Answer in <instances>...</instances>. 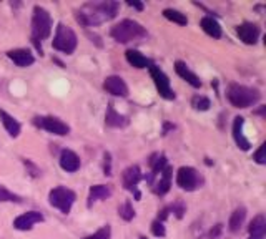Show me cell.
Returning <instances> with one entry per match:
<instances>
[{"label":"cell","instance_id":"1","mask_svg":"<svg viewBox=\"0 0 266 239\" xmlns=\"http://www.w3.org/2000/svg\"><path fill=\"white\" fill-rule=\"evenodd\" d=\"M120 5L117 2H93L85 4L77 10V20L84 27H93L112 20L118 14Z\"/></svg>","mask_w":266,"mask_h":239},{"label":"cell","instance_id":"2","mask_svg":"<svg viewBox=\"0 0 266 239\" xmlns=\"http://www.w3.org/2000/svg\"><path fill=\"white\" fill-rule=\"evenodd\" d=\"M226 97L230 100V103L236 108H250V106L256 105L261 98V93L255 88L240 85V83H231L226 90Z\"/></svg>","mask_w":266,"mask_h":239},{"label":"cell","instance_id":"3","mask_svg":"<svg viewBox=\"0 0 266 239\" xmlns=\"http://www.w3.org/2000/svg\"><path fill=\"white\" fill-rule=\"evenodd\" d=\"M50 34H52V17L45 9L37 5L34 9V17H32V42L35 43L40 52V42L48 39Z\"/></svg>","mask_w":266,"mask_h":239},{"label":"cell","instance_id":"4","mask_svg":"<svg viewBox=\"0 0 266 239\" xmlns=\"http://www.w3.org/2000/svg\"><path fill=\"white\" fill-rule=\"evenodd\" d=\"M110 35L117 42H120V43H128V42H133V40H138V39L147 37V30H145L138 22L126 18V20H122V22L117 23L115 27L112 28Z\"/></svg>","mask_w":266,"mask_h":239},{"label":"cell","instance_id":"5","mask_svg":"<svg viewBox=\"0 0 266 239\" xmlns=\"http://www.w3.org/2000/svg\"><path fill=\"white\" fill-rule=\"evenodd\" d=\"M77 45H78L77 34H75L70 27H67V25L59 23L55 37H54V42H52V47L55 50H59V52H62V53L70 55V53L75 52Z\"/></svg>","mask_w":266,"mask_h":239},{"label":"cell","instance_id":"6","mask_svg":"<svg viewBox=\"0 0 266 239\" xmlns=\"http://www.w3.org/2000/svg\"><path fill=\"white\" fill-rule=\"evenodd\" d=\"M77 199V194L72 190H68L65 186H57L54 188L48 194V201L54 207H57L59 211H62L63 215H68L72 210V206Z\"/></svg>","mask_w":266,"mask_h":239},{"label":"cell","instance_id":"7","mask_svg":"<svg viewBox=\"0 0 266 239\" xmlns=\"http://www.w3.org/2000/svg\"><path fill=\"white\" fill-rule=\"evenodd\" d=\"M147 178V181L151 185V190H153L156 194H160V196H163V194H167L170 186H172V168L167 166L165 169H162L160 173L156 174H147L145 176Z\"/></svg>","mask_w":266,"mask_h":239},{"label":"cell","instance_id":"8","mask_svg":"<svg viewBox=\"0 0 266 239\" xmlns=\"http://www.w3.org/2000/svg\"><path fill=\"white\" fill-rule=\"evenodd\" d=\"M200 174L192 166H181L176 173V185L185 191H195L200 186Z\"/></svg>","mask_w":266,"mask_h":239},{"label":"cell","instance_id":"9","mask_svg":"<svg viewBox=\"0 0 266 239\" xmlns=\"http://www.w3.org/2000/svg\"><path fill=\"white\" fill-rule=\"evenodd\" d=\"M34 123L39 128L48 131V133L59 135V136H65V135H68V131H70L67 123H63L62 120L54 118V116H37L34 120Z\"/></svg>","mask_w":266,"mask_h":239},{"label":"cell","instance_id":"10","mask_svg":"<svg viewBox=\"0 0 266 239\" xmlns=\"http://www.w3.org/2000/svg\"><path fill=\"white\" fill-rule=\"evenodd\" d=\"M150 75L155 81V86H156L158 93H160V97H163L165 100H173L175 93L172 90V86H170V80L167 75L155 65H150Z\"/></svg>","mask_w":266,"mask_h":239},{"label":"cell","instance_id":"11","mask_svg":"<svg viewBox=\"0 0 266 239\" xmlns=\"http://www.w3.org/2000/svg\"><path fill=\"white\" fill-rule=\"evenodd\" d=\"M142 178H143V174H142V171H140V166H137V165L128 166V168H126L125 171H123V174H122L123 186H125L128 191L135 193V198H137V199H140V196H142L140 191L137 190V186H138V183L142 181Z\"/></svg>","mask_w":266,"mask_h":239},{"label":"cell","instance_id":"12","mask_svg":"<svg viewBox=\"0 0 266 239\" xmlns=\"http://www.w3.org/2000/svg\"><path fill=\"white\" fill-rule=\"evenodd\" d=\"M236 34L240 37V40L246 45H255L258 42L259 35H261V30L256 23H251V22H245L242 25H238L236 27Z\"/></svg>","mask_w":266,"mask_h":239},{"label":"cell","instance_id":"13","mask_svg":"<svg viewBox=\"0 0 266 239\" xmlns=\"http://www.w3.org/2000/svg\"><path fill=\"white\" fill-rule=\"evenodd\" d=\"M103 88L113 97H128V86H126L125 80L122 77H117V75L107 77L103 81Z\"/></svg>","mask_w":266,"mask_h":239},{"label":"cell","instance_id":"14","mask_svg":"<svg viewBox=\"0 0 266 239\" xmlns=\"http://www.w3.org/2000/svg\"><path fill=\"white\" fill-rule=\"evenodd\" d=\"M42 221H43V216L40 215L39 211H29V213H25V215L15 218L14 228L18 229V231H27V229L34 228V224L42 223Z\"/></svg>","mask_w":266,"mask_h":239},{"label":"cell","instance_id":"15","mask_svg":"<svg viewBox=\"0 0 266 239\" xmlns=\"http://www.w3.org/2000/svg\"><path fill=\"white\" fill-rule=\"evenodd\" d=\"M7 55H9V58H10L12 62H14V64H15L17 67H22V68L30 67V65L35 62L34 55H32L30 50H27V48H15V50H10V52H9Z\"/></svg>","mask_w":266,"mask_h":239},{"label":"cell","instance_id":"16","mask_svg":"<svg viewBox=\"0 0 266 239\" xmlns=\"http://www.w3.org/2000/svg\"><path fill=\"white\" fill-rule=\"evenodd\" d=\"M60 166L63 171L75 173L80 168V158L77 153L70 152V150H63L60 155Z\"/></svg>","mask_w":266,"mask_h":239},{"label":"cell","instance_id":"17","mask_svg":"<svg viewBox=\"0 0 266 239\" xmlns=\"http://www.w3.org/2000/svg\"><path fill=\"white\" fill-rule=\"evenodd\" d=\"M105 123H107V127H110V128H123L128 125V118L120 115V113L115 110V106L110 103L109 108H107Z\"/></svg>","mask_w":266,"mask_h":239},{"label":"cell","instance_id":"18","mask_svg":"<svg viewBox=\"0 0 266 239\" xmlns=\"http://www.w3.org/2000/svg\"><path fill=\"white\" fill-rule=\"evenodd\" d=\"M243 125H245V118L236 116L235 123H233V138H235L238 148H242L243 152H248V150L251 148V144H250V141L246 140L245 135H243Z\"/></svg>","mask_w":266,"mask_h":239},{"label":"cell","instance_id":"19","mask_svg":"<svg viewBox=\"0 0 266 239\" xmlns=\"http://www.w3.org/2000/svg\"><path fill=\"white\" fill-rule=\"evenodd\" d=\"M112 196V190L110 186L105 185H95L90 188V193H88V207H92L97 201H102Z\"/></svg>","mask_w":266,"mask_h":239},{"label":"cell","instance_id":"20","mask_svg":"<svg viewBox=\"0 0 266 239\" xmlns=\"http://www.w3.org/2000/svg\"><path fill=\"white\" fill-rule=\"evenodd\" d=\"M175 70H176V73H178L183 80L188 81V83L192 85L193 88H200L201 86V80L196 77V75L192 70H190V68L187 67V64H183V62H176V64H175Z\"/></svg>","mask_w":266,"mask_h":239},{"label":"cell","instance_id":"21","mask_svg":"<svg viewBox=\"0 0 266 239\" xmlns=\"http://www.w3.org/2000/svg\"><path fill=\"white\" fill-rule=\"evenodd\" d=\"M200 25H201V28H203V32L206 35L213 37V39H221V34H223V32H221L220 23L215 20L213 17H203V18H201Z\"/></svg>","mask_w":266,"mask_h":239},{"label":"cell","instance_id":"22","mask_svg":"<svg viewBox=\"0 0 266 239\" xmlns=\"http://www.w3.org/2000/svg\"><path fill=\"white\" fill-rule=\"evenodd\" d=\"M0 120H2V123H4V127L5 130L9 131V135L10 136H18L20 135V123L17 122V120L9 115L7 111H4V110H0Z\"/></svg>","mask_w":266,"mask_h":239},{"label":"cell","instance_id":"23","mask_svg":"<svg viewBox=\"0 0 266 239\" xmlns=\"http://www.w3.org/2000/svg\"><path fill=\"white\" fill-rule=\"evenodd\" d=\"M125 56H126V62L135 68H147L148 65H151V62L147 56H143L138 50H126Z\"/></svg>","mask_w":266,"mask_h":239},{"label":"cell","instance_id":"24","mask_svg":"<svg viewBox=\"0 0 266 239\" xmlns=\"http://www.w3.org/2000/svg\"><path fill=\"white\" fill-rule=\"evenodd\" d=\"M245 218H246V210H245V207L243 206L236 207V210L231 213L230 223H228V226H230V231L231 232H238L240 229H242V226L245 223Z\"/></svg>","mask_w":266,"mask_h":239},{"label":"cell","instance_id":"25","mask_svg":"<svg viewBox=\"0 0 266 239\" xmlns=\"http://www.w3.org/2000/svg\"><path fill=\"white\" fill-rule=\"evenodd\" d=\"M264 232H266V219L264 216H256L250 224V237H259L264 239Z\"/></svg>","mask_w":266,"mask_h":239},{"label":"cell","instance_id":"26","mask_svg":"<svg viewBox=\"0 0 266 239\" xmlns=\"http://www.w3.org/2000/svg\"><path fill=\"white\" fill-rule=\"evenodd\" d=\"M148 165H150V168H151V174H156V173H160L162 169H165L168 165H167V156L165 155H153L150 158V161H148Z\"/></svg>","mask_w":266,"mask_h":239},{"label":"cell","instance_id":"27","mask_svg":"<svg viewBox=\"0 0 266 239\" xmlns=\"http://www.w3.org/2000/svg\"><path fill=\"white\" fill-rule=\"evenodd\" d=\"M163 15H165V18H168V20H172V22L178 23V25H187L188 23V18L178 10L167 9V10H163Z\"/></svg>","mask_w":266,"mask_h":239},{"label":"cell","instance_id":"28","mask_svg":"<svg viewBox=\"0 0 266 239\" xmlns=\"http://www.w3.org/2000/svg\"><path fill=\"white\" fill-rule=\"evenodd\" d=\"M20 196H17L12 191H9L7 188L0 185V203H20Z\"/></svg>","mask_w":266,"mask_h":239},{"label":"cell","instance_id":"29","mask_svg":"<svg viewBox=\"0 0 266 239\" xmlns=\"http://www.w3.org/2000/svg\"><path fill=\"white\" fill-rule=\"evenodd\" d=\"M192 105H193L195 110H198V111H206V110H210L211 102H210V100H208L206 97L196 95V97H193V100H192Z\"/></svg>","mask_w":266,"mask_h":239},{"label":"cell","instance_id":"30","mask_svg":"<svg viewBox=\"0 0 266 239\" xmlns=\"http://www.w3.org/2000/svg\"><path fill=\"white\" fill-rule=\"evenodd\" d=\"M118 215L122 219H125V221H131L133 216H135V211H133V206L130 201H126V203H123L118 207Z\"/></svg>","mask_w":266,"mask_h":239},{"label":"cell","instance_id":"31","mask_svg":"<svg viewBox=\"0 0 266 239\" xmlns=\"http://www.w3.org/2000/svg\"><path fill=\"white\" fill-rule=\"evenodd\" d=\"M110 236H112V229H110V226L107 224L103 228H100L97 232H93V234L85 236L84 239H110Z\"/></svg>","mask_w":266,"mask_h":239},{"label":"cell","instance_id":"32","mask_svg":"<svg viewBox=\"0 0 266 239\" xmlns=\"http://www.w3.org/2000/svg\"><path fill=\"white\" fill-rule=\"evenodd\" d=\"M151 232L156 236V237H163L165 234H167V231H165V226L162 221H153V224H151Z\"/></svg>","mask_w":266,"mask_h":239},{"label":"cell","instance_id":"33","mask_svg":"<svg viewBox=\"0 0 266 239\" xmlns=\"http://www.w3.org/2000/svg\"><path fill=\"white\" fill-rule=\"evenodd\" d=\"M264 150H266V144H261V146L258 148V152L255 153V158H253V160H255V161L258 163V165H264V163H266V158H264Z\"/></svg>","mask_w":266,"mask_h":239},{"label":"cell","instance_id":"34","mask_svg":"<svg viewBox=\"0 0 266 239\" xmlns=\"http://www.w3.org/2000/svg\"><path fill=\"white\" fill-rule=\"evenodd\" d=\"M103 173L107 174V176H110L112 174V156H110V153H105V156H103Z\"/></svg>","mask_w":266,"mask_h":239},{"label":"cell","instance_id":"35","mask_svg":"<svg viewBox=\"0 0 266 239\" xmlns=\"http://www.w3.org/2000/svg\"><path fill=\"white\" fill-rule=\"evenodd\" d=\"M168 207H170V211L175 213L176 218H183V213H185V204L176 203V204H172V206H168Z\"/></svg>","mask_w":266,"mask_h":239},{"label":"cell","instance_id":"36","mask_svg":"<svg viewBox=\"0 0 266 239\" xmlns=\"http://www.w3.org/2000/svg\"><path fill=\"white\" fill-rule=\"evenodd\" d=\"M128 5L137 10H143V4H140V2H128Z\"/></svg>","mask_w":266,"mask_h":239},{"label":"cell","instance_id":"37","mask_svg":"<svg viewBox=\"0 0 266 239\" xmlns=\"http://www.w3.org/2000/svg\"><path fill=\"white\" fill-rule=\"evenodd\" d=\"M250 239H259V237H250Z\"/></svg>","mask_w":266,"mask_h":239},{"label":"cell","instance_id":"38","mask_svg":"<svg viewBox=\"0 0 266 239\" xmlns=\"http://www.w3.org/2000/svg\"><path fill=\"white\" fill-rule=\"evenodd\" d=\"M140 239H147V237H140Z\"/></svg>","mask_w":266,"mask_h":239}]
</instances>
